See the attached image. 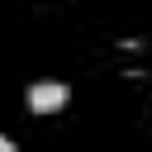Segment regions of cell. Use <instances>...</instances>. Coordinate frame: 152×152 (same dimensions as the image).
Instances as JSON below:
<instances>
[{"instance_id": "cell-2", "label": "cell", "mask_w": 152, "mask_h": 152, "mask_svg": "<svg viewBox=\"0 0 152 152\" xmlns=\"http://www.w3.org/2000/svg\"><path fill=\"white\" fill-rule=\"evenodd\" d=\"M0 152H14V142H10V138H0Z\"/></svg>"}, {"instance_id": "cell-1", "label": "cell", "mask_w": 152, "mask_h": 152, "mask_svg": "<svg viewBox=\"0 0 152 152\" xmlns=\"http://www.w3.org/2000/svg\"><path fill=\"white\" fill-rule=\"evenodd\" d=\"M66 104V86H33L28 90V109L48 114V109H62Z\"/></svg>"}]
</instances>
